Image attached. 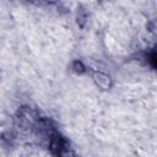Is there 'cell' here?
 Wrapping results in <instances>:
<instances>
[{"label":"cell","mask_w":157,"mask_h":157,"mask_svg":"<svg viewBox=\"0 0 157 157\" xmlns=\"http://www.w3.org/2000/svg\"><path fill=\"white\" fill-rule=\"evenodd\" d=\"M94 81H96L97 85L101 86L102 88H109V87H110V78H109L107 75L102 74V72H97V74L94 75Z\"/></svg>","instance_id":"1"},{"label":"cell","mask_w":157,"mask_h":157,"mask_svg":"<svg viewBox=\"0 0 157 157\" xmlns=\"http://www.w3.org/2000/svg\"><path fill=\"white\" fill-rule=\"evenodd\" d=\"M75 71H78V72H81V71H83V66H82V64L81 63H75Z\"/></svg>","instance_id":"2"}]
</instances>
